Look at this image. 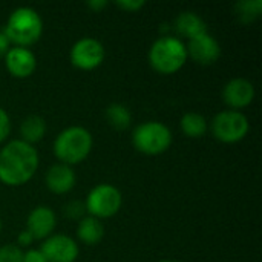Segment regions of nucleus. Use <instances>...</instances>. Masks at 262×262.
Wrapping results in <instances>:
<instances>
[{"label": "nucleus", "mask_w": 262, "mask_h": 262, "mask_svg": "<svg viewBox=\"0 0 262 262\" xmlns=\"http://www.w3.org/2000/svg\"><path fill=\"white\" fill-rule=\"evenodd\" d=\"M21 262H48L46 258L43 256V253L40 250H28L26 253H23V261Z\"/></svg>", "instance_id": "393cba45"}, {"label": "nucleus", "mask_w": 262, "mask_h": 262, "mask_svg": "<svg viewBox=\"0 0 262 262\" xmlns=\"http://www.w3.org/2000/svg\"><path fill=\"white\" fill-rule=\"evenodd\" d=\"M175 29L178 31L180 35L192 40L201 34L207 32V25L206 21L193 11H183L178 14L175 18Z\"/></svg>", "instance_id": "2eb2a0df"}, {"label": "nucleus", "mask_w": 262, "mask_h": 262, "mask_svg": "<svg viewBox=\"0 0 262 262\" xmlns=\"http://www.w3.org/2000/svg\"><path fill=\"white\" fill-rule=\"evenodd\" d=\"M46 186L52 193H68L75 186V172L68 164H54L46 172Z\"/></svg>", "instance_id": "4468645a"}, {"label": "nucleus", "mask_w": 262, "mask_h": 262, "mask_svg": "<svg viewBox=\"0 0 262 262\" xmlns=\"http://www.w3.org/2000/svg\"><path fill=\"white\" fill-rule=\"evenodd\" d=\"M92 135L86 127L71 126L63 129L54 141V154L63 164H77L92 150Z\"/></svg>", "instance_id": "f03ea898"}, {"label": "nucleus", "mask_w": 262, "mask_h": 262, "mask_svg": "<svg viewBox=\"0 0 262 262\" xmlns=\"http://www.w3.org/2000/svg\"><path fill=\"white\" fill-rule=\"evenodd\" d=\"M21 140L28 144L40 141L46 134V123L40 115H29L21 121L20 126Z\"/></svg>", "instance_id": "f3484780"}, {"label": "nucleus", "mask_w": 262, "mask_h": 262, "mask_svg": "<svg viewBox=\"0 0 262 262\" xmlns=\"http://www.w3.org/2000/svg\"><path fill=\"white\" fill-rule=\"evenodd\" d=\"M40 252L48 262H74L78 258V244L66 235H51Z\"/></svg>", "instance_id": "1a4fd4ad"}, {"label": "nucleus", "mask_w": 262, "mask_h": 262, "mask_svg": "<svg viewBox=\"0 0 262 262\" xmlns=\"http://www.w3.org/2000/svg\"><path fill=\"white\" fill-rule=\"evenodd\" d=\"M160 262H177V261H169V259H166V261H160Z\"/></svg>", "instance_id": "c85d7f7f"}, {"label": "nucleus", "mask_w": 262, "mask_h": 262, "mask_svg": "<svg viewBox=\"0 0 262 262\" xmlns=\"http://www.w3.org/2000/svg\"><path fill=\"white\" fill-rule=\"evenodd\" d=\"M253 98L255 88L246 78H233L223 89V100L235 111L249 106L253 101Z\"/></svg>", "instance_id": "ddd939ff"}, {"label": "nucleus", "mask_w": 262, "mask_h": 262, "mask_svg": "<svg viewBox=\"0 0 262 262\" xmlns=\"http://www.w3.org/2000/svg\"><path fill=\"white\" fill-rule=\"evenodd\" d=\"M250 129L247 117L239 111H223L212 120V132L223 143L241 141Z\"/></svg>", "instance_id": "0eeeda50"}, {"label": "nucleus", "mask_w": 262, "mask_h": 262, "mask_svg": "<svg viewBox=\"0 0 262 262\" xmlns=\"http://www.w3.org/2000/svg\"><path fill=\"white\" fill-rule=\"evenodd\" d=\"M3 32L15 46L26 48L41 37L43 21L35 9L29 6H20L11 12Z\"/></svg>", "instance_id": "7ed1b4c3"}, {"label": "nucleus", "mask_w": 262, "mask_h": 262, "mask_svg": "<svg viewBox=\"0 0 262 262\" xmlns=\"http://www.w3.org/2000/svg\"><path fill=\"white\" fill-rule=\"evenodd\" d=\"M84 210H86L84 204L83 203H78V201H72L68 206H64V213L69 218H72V220H77L78 216H81Z\"/></svg>", "instance_id": "5701e85b"}, {"label": "nucleus", "mask_w": 262, "mask_h": 262, "mask_svg": "<svg viewBox=\"0 0 262 262\" xmlns=\"http://www.w3.org/2000/svg\"><path fill=\"white\" fill-rule=\"evenodd\" d=\"M106 120L107 123L117 129V130H124L129 127L130 121H132V115L130 111L121 104V103H112L107 109H106Z\"/></svg>", "instance_id": "6ab92c4d"}, {"label": "nucleus", "mask_w": 262, "mask_h": 262, "mask_svg": "<svg viewBox=\"0 0 262 262\" xmlns=\"http://www.w3.org/2000/svg\"><path fill=\"white\" fill-rule=\"evenodd\" d=\"M86 5H88L91 9H94V11H100V9H103L104 6H107L109 2H107V0H91V2H88Z\"/></svg>", "instance_id": "cd10ccee"}, {"label": "nucleus", "mask_w": 262, "mask_h": 262, "mask_svg": "<svg viewBox=\"0 0 262 262\" xmlns=\"http://www.w3.org/2000/svg\"><path fill=\"white\" fill-rule=\"evenodd\" d=\"M186 49L187 55H190L200 64H212L221 55V46L218 40L209 32L189 40V46H186Z\"/></svg>", "instance_id": "9d476101"}, {"label": "nucleus", "mask_w": 262, "mask_h": 262, "mask_svg": "<svg viewBox=\"0 0 262 262\" xmlns=\"http://www.w3.org/2000/svg\"><path fill=\"white\" fill-rule=\"evenodd\" d=\"M0 230H2V220H0Z\"/></svg>", "instance_id": "c756f323"}, {"label": "nucleus", "mask_w": 262, "mask_h": 262, "mask_svg": "<svg viewBox=\"0 0 262 262\" xmlns=\"http://www.w3.org/2000/svg\"><path fill=\"white\" fill-rule=\"evenodd\" d=\"M123 198L120 190L112 184H97L86 196L84 207L91 213V216L100 218H111L118 213L121 209Z\"/></svg>", "instance_id": "423d86ee"}, {"label": "nucleus", "mask_w": 262, "mask_h": 262, "mask_svg": "<svg viewBox=\"0 0 262 262\" xmlns=\"http://www.w3.org/2000/svg\"><path fill=\"white\" fill-rule=\"evenodd\" d=\"M57 218L52 209L48 206H37L31 210L26 220V230L34 236V239H46L51 236Z\"/></svg>", "instance_id": "f8f14e48"}, {"label": "nucleus", "mask_w": 262, "mask_h": 262, "mask_svg": "<svg viewBox=\"0 0 262 262\" xmlns=\"http://www.w3.org/2000/svg\"><path fill=\"white\" fill-rule=\"evenodd\" d=\"M32 241H35V239H34V236H32L28 230H23V232L18 233L17 243H18L20 246H29V244H32Z\"/></svg>", "instance_id": "bb28decb"}, {"label": "nucleus", "mask_w": 262, "mask_h": 262, "mask_svg": "<svg viewBox=\"0 0 262 262\" xmlns=\"http://www.w3.org/2000/svg\"><path fill=\"white\" fill-rule=\"evenodd\" d=\"M23 252L15 244H6L0 247V262H21Z\"/></svg>", "instance_id": "412c9836"}, {"label": "nucleus", "mask_w": 262, "mask_h": 262, "mask_svg": "<svg viewBox=\"0 0 262 262\" xmlns=\"http://www.w3.org/2000/svg\"><path fill=\"white\" fill-rule=\"evenodd\" d=\"M104 46L100 40L83 37L71 48V61L75 68L91 71L98 68L104 60Z\"/></svg>", "instance_id": "6e6552de"}, {"label": "nucleus", "mask_w": 262, "mask_h": 262, "mask_svg": "<svg viewBox=\"0 0 262 262\" xmlns=\"http://www.w3.org/2000/svg\"><path fill=\"white\" fill-rule=\"evenodd\" d=\"M132 143L137 150L146 155H158L170 147L172 132L164 123L144 121L135 127L132 134Z\"/></svg>", "instance_id": "39448f33"}, {"label": "nucleus", "mask_w": 262, "mask_h": 262, "mask_svg": "<svg viewBox=\"0 0 262 262\" xmlns=\"http://www.w3.org/2000/svg\"><path fill=\"white\" fill-rule=\"evenodd\" d=\"M187 49L186 45L172 35L160 37L154 41V45L149 49V63L150 66L164 75L175 74L180 71L186 60H187Z\"/></svg>", "instance_id": "20e7f679"}, {"label": "nucleus", "mask_w": 262, "mask_h": 262, "mask_svg": "<svg viewBox=\"0 0 262 262\" xmlns=\"http://www.w3.org/2000/svg\"><path fill=\"white\" fill-rule=\"evenodd\" d=\"M77 236L84 244L95 246L104 236V226L100 220H97L94 216H86L77 226Z\"/></svg>", "instance_id": "dca6fc26"}, {"label": "nucleus", "mask_w": 262, "mask_h": 262, "mask_svg": "<svg viewBox=\"0 0 262 262\" xmlns=\"http://www.w3.org/2000/svg\"><path fill=\"white\" fill-rule=\"evenodd\" d=\"M11 132V120L3 107H0V143L8 138Z\"/></svg>", "instance_id": "4be33fe9"}, {"label": "nucleus", "mask_w": 262, "mask_h": 262, "mask_svg": "<svg viewBox=\"0 0 262 262\" xmlns=\"http://www.w3.org/2000/svg\"><path fill=\"white\" fill-rule=\"evenodd\" d=\"M5 64L11 75L17 78H26L35 71L37 60L31 49L23 46H12L5 55Z\"/></svg>", "instance_id": "9b49d317"}, {"label": "nucleus", "mask_w": 262, "mask_h": 262, "mask_svg": "<svg viewBox=\"0 0 262 262\" xmlns=\"http://www.w3.org/2000/svg\"><path fill=\"white\" fill-rule=\"evenodd\" d=\"M38 167V154L32 144L12 140L0 150V181L6 186L28 183Z\"/></svg>", "instance_id": "f257e3e1"}, {"label": "nucleus", "mask_w": 262, "mask_h": 262, "mask_svg": "<svg viewBox=\"0 0 262 262\" xmlns=\"http://www.w3.org/2000/svg\"><path fill=\"white\" fill-rule=\"evenodd\" d=\"M181 130L190 138H200L207 132V121L201 114L187 112L181 118Z\"/></svg>", "instance_id": "a211bd4d"}, {"label": "nucleus", "mask_w": 262, "mask_h": 262, "mask_svg": "<svg viewBox=\"0 0 262 262\" xmlns=\"http://www.w3.org/2000/svg\"><path fill=\"white\" fill-rule=\"evenodd\" d=\"M117 5H118L121 9H124V11L135 12V11L141 9V8L146 5V2H144V0H118Z\"/></svg>", "instance_id": "b1692460"}, {"label": "nucleus", "mask_w": 262, "mask_h": 262, "mask_svg": "<svg viewBox=\"0 0 262 262\" xmlns=\"http://www.w3.org/2000/svg\"><path fill=\"white\" fill-rule=\"evenodd\" d=\"M235 9L241 21L250 23L261 15L262 0H243L235 5Z\"/></svg>", "instance_id": "aec40b11"}, {"label": "nucleus", "mask_w": 262, "mask_h": 262, "mask_svg": "<svg viewBox=\"0 0 262 262\" xmlns=\"http://www.w3.org/2000/svg\"><path fill=\"white\" fill-rule=\"evenodd\" d=\"M9 49H11V41L6 37V34L3 31H0V58H5V55L8 54Z\"/></svg>", "instance_id": "a878e982"}]
</instances>
